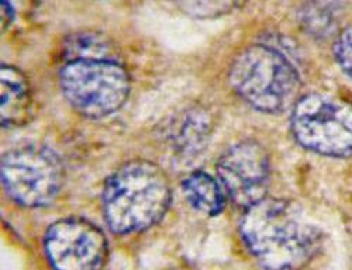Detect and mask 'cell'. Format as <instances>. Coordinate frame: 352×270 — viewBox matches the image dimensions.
Here are the masks:
<instances>
[{"instance_id":"9a60e30c","label":"cell","mask_w":352,"mask_h":270,"mask_svg":"<svg viewBox=\"0 0 352 270\" xmlns=\"http://www.w3.org/2000/svg\"><path fill=\"white\" fill-rule=\"evenodd\" d=\"M16 16V10L14 6L12 3V0H2V23H3V28L9 27Z\"/></svg>"},{"instance_id":"7a4b0ae2","label":"cell","mask_w":352,"mask_h":270,"mask_svg":"<svg viewBox=\"0 0 352 270\" xmlns=\"http://www.w3.org/2000/svg\"><path fill=\"white\" fill-rule=\"evenodd\" d=\"M170 203L166 173L148 161L127 162L117 169L103 189V214L116 234H131L155 225Z\"/></svg>"},{"instance_id":"ba28073f","label":"cell","mask_w":352,"mask_h":270,"mask_svg":"<svg viewBox=\"0 0 352 270\" xmlns=\"http://www.w3.org/2000/svg\"><path fill=\"white\" fill-rule=\"evenodd\" d=\"M220 183L231 200L248 208L267 197L271 177L265 148L255 141H241L228 148L217 164Z\"/></svg>"},{"instance_id":"8992f818","label":"cell","mask_w":352,"mask_h":270,"mask_svg":"<svg viewBox=\"0 0 352 270\" xmlns=\"http://www.w3.org/2000/svg\"><path fill=\"white\" fill-rule=\"evenodd\" d=\"M2 182L16 203L24 207H44L63 188L64 166L51 149L17 148L3 155Z\"/></svg>"},{"instance_id":"52a82bcc","label":"cell","mask_w":352,"mask_h":270,"mask_svg":"<svg viewBox=\"0 0 352 270\" xmlns=\"http://www.w3.org/2000/svg\"><path fill=\"white\" fill-rule=\"evenodd\" d=\"M44 248L54 270H100L107 258L104 234L83 218L54 223L45 234Z\"/></svg>"},{"instance_id":"4fadbf2b","label":"cell","mask_w":352,"mask_h":270,"mask_svg":"<svg viewBox=\"0 0 352 270\" xmlns=\"http://www.w3.org/2000/svg\"><path fill=\"white\" fill-rule=\"evenodd\" d=\"M67 51L72 55L69 61H74V59H113L106 56L110 54V47L98 36L79 34L71 38Z\"/></svg>"},{"instance_id":"7c38bea8","label":"cell","mask_w":352,"mask_h":270,"mask_svg":"<svg viewBox=\"0 0 352 270\" xmlns=\"http://www.w3.org/2000/svg\"><path fill=\"white\" fill-rule=\"evenodd\" d=\"M245 0H178L184 13L195 19H216L243 8Z\"/></svg>"},{"instance_id":"8fae6325","label":"cell","mask_w":352,"mask_h":270,"mask_svg":"<svg viewBox=\"0 0 352 270\" xmlns=\"http://www.w3.org/2000/svg\"><path fill=\"white\" fill-rule=\"evenodd\" d=\"M184 196L197 212L214 217L223 213L227 196L223 185L206 172L196 170L188 175L182 182Z\"/></svg>"},{"instance_id":"5bb4252c","label":"cell","mask_w":352,"mask_h":270,"mask_svg":"<svg viewBox=\"0 0 352 270\" xmlns=\"http://www.w3.org/2000/svg\"><path fill=\"white\" fill-rule=\"evenodd\" d=\"M334 56L341 69L352 78V25L346 27L334 44Z\"/></svg>"},{"instance_id":"30bf717a","label":"cell","mask_w":352,"mask_h":270,"mask_svg":"<svg viewBox=\"0 0 352 270\" xmlns=\"http://www.w3.org/2000/svg\"><path fill=\"white\" fill-rule=\"evenodd\" d=\"M0 78L3 127H21L30 123L34 115V98L27 78L9 65L2 67Z\"/></svg>"},{"instance_id":"3957f363","label":"cell","mask_w":352,"mask_h":270,"mask_svg":"<svg viewBox=\"0 0 352 270\" xmlns=\"http://www.w3.org/2000/svg\"><path fill=\"white\" fill-rule=\"evenodd\" d=\"M230 83L254 109L280 113L299 100L300 76L289 59L268 45H251L232 63Z\"/></svg>"},{"instance_id":"9c48e42d","label":"cell","mask_w":352,"mask_h":270,"mask_svg":"<svg viewBox=\"0 0 352 270\" xmlns=\"http://www.w3.org/2000/svg\"><path fill=\"white\" fill-rule=\"evenodd\" d=\"M213 131V118L201 107L188 109L176 118L169 133L173 153L181 159H193L209 144Z\"/></svg>"},{"instance_id":"277c9868","label":"cell","mask_w":352,"mask_h":270,"mask_svg":"<svg viewBox=\"0 0 352 270\" xmlns=\"http://www.w3.org/2000/svg\"><path fill=\"white\" fill-rule=\"evenodd\" d=\"M60 86L75 110L100 118L126 103L130 76L114 59H74L61 69Z\"/></svg>"},{"instance_id":"5b68a950","label":"cell","mask_w":352,"mask_h":270,"mask_svg":"<svg viewBox=\"0 0 352 270\" xmlns=\"http://www.w3.org/2000/svg\"><path fill=\"white\" fill-rule=\"evenodd\" d=\"M292 133L306 149L326 157L352 154V104L326 95L300 98L292 111Z\"/></svg>"},{"instance_id":"6da1fadb","label":"cell","mask_w":352,"mask_h":270,"mask_svg":"<svg viewBox=\"0 0 352 270\" xmlns=\"http://www.w3.org/2000/svg\"><path fill=\"white\" fill-rule=\"evenodd\" d=\"M244 243L267 270H298L320 249L321 232L300 208L283 199H263L240 223Z\"/></svg>"}]
</instances>
